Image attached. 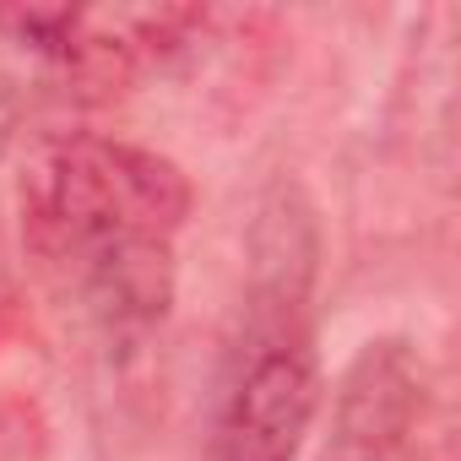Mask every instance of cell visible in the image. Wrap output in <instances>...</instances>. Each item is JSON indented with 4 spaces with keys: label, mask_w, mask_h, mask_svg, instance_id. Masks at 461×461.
<instances>
[{
    "label": "cell",
    "mask_w": 461,
    "mask_h": 461,
    "mask_svg": "<svg viewBox=\"0 0 461 461\" xmlns=\"http://www.w3.org/2000/svg\"><path fill=\"white\" fill-rule=\"evenodd\" d=\"M190 179L114 136H60L23 179V234L104 331H147L174 299V234Z\"/></svg>",
    "instance_id": "cell-1"
},
{
    "label": "cell",
    "mask_w": 461,
    "mask_h": 461,
    "mask_svg": "<svg viewBox=\"0 0 461 461\" xmlns=\"http://www.w3.org/2000/svg\"><path fill=\"white\" fill-rule=\"evenodd\" d=\"M321 412V369L304 342H267L222 407V461H294Z\"/></svg>",
    "instance_id": "cell-2"
},
{
    "label": "cell",
    "mask_w": 461,
    "mask_h": 461,
    "mask_svg": "<svg viewBox=\"0 0 461 461\" xmlns=\"http://www.w3.org/2000/svg\"><path fill=\"white\" fill-rule=\"evenodd\" d=\"M423 364L407 342H369L337 391V445L407 450L412 423L423 418Z\"/></svg>",
    "instance_id": "cell-3"
},
{
    "label": "cell",
    "mask_w": 461,
    "mask_h": 461,
    "mask_svg": "<svg viewBox=\"0 0 461 461\" xmlns=\"http://www.w3.org/2000/svg\"><path fill=\"white\" fill-rule=\"evenodd\" d=\"M17 120H23V93H17V82L6 71H0V158H6V147L17 136Z\"/></svg>",
    "instance_id": "cell-4"
},
{
    "label": "cell",
    "mask_w": 461,
    "mask_h": 461,
    "mask_svg": "<svg viewBox=\"0 0 461 461\" xmlns=\"http://www.w3.org/2000/svg\"><path fill=\"white\" fill-rule=\"evenodd\" d=\"M326 461H412L407 450H369V445H337Z\"/></svg>",
    "instance_id": "cell-5"
}]
</instances>
